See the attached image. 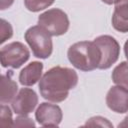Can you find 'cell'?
Instances as JSON below:
<instances>
[{"mask_svg": "<svg viewBox=\"0 0 128 128\" xmlns=\"http://www.w3.org/2000/svg\"><path fill=\"white\" fill-rule=\"evenodd\" d=\"M78 83L77 73L68 67L56 66L49 69L40 79L39 90L41 96L51 102L64 101L71 89Z\"/></svg>", "mask_w": 128, "mask_h": 128, "instance_id": "obj_1", "label": "cell"}, {"mask_svg": "<svg viewBox=\"0 0 128 128\" xmlns=\"http://www.w3.org/2000/svg\"><path fill=\"white\" fill-rule=\"evenodd\" d=\"M68 59L74 67L82 71H91L99 67L101 51L94 41H80L68 49Z\"/></svg>", "mask_w": 128, "mask_h": 128, "instance_id": "obj_2", "label": "cell"}, {"mask_svg": "<svg viewBox=\"0 0 128 128\" xmlns=\"http://www.w3.org/2000/svg\"><path fill=\"white\" fill-rule=\"evenodd\" d=\"M25 40L37 58H48L52 53L51 35L40 25L32 26L25 32Z\"/></svg>", "mask_w": 128, "mask_h": 128, "instance_id": "obj_3", "label": "cell"}, {"mask_svg": "<svg viewBox=\"0 0 128 128\" xmlns=\"http://www.w3.org/2000/svg\"><path fill=\"white\" fill-rule=\"evenodd\" d=\"M38 24L51 36H60L67 32L69 28V19L64 11L53 8L45 11L39 16Z\"/></svg>", "mask_w": 128, "mask_h": 128, "instance_id": "obj_4", "label": "cell"}, {"mask_svg": "<svg viewBox=\"0 0 128 128\" xmlns=\"http://www.w3.org/2000/svg\"><path fill=\"white\" fill-rule=\"evenodd\" d=\"M29 56L28 48L21 42L9 43L0 52V60L3 67L19 68L29 59Z\"/></svg>", "mask_w": 128, "mask_h": 128, "instance_id": "obj_5", "label": "cell"}, {"mask_svg": "<svg viewBox=\"0 0 128 128\" xmlns=\"http://www.w3.org/2000/svg\"><path fill=\"white\" fill-rule=\"evenodd\" d=\"M94 42L101 51V61L99 69H108L114 64L119 57L120 46L118 42L109 35H101L94 39Z\"/></svg>", "mask_w": 128, "mask_h": 128, "instance_id": "obj_6", "label": "cell"}, {"mask_svg": "<svg viewBox=\"0 0 128 128\" xmlns=\"http://www.w3.org/2000/svg\"><path fill=\"white\" fill-rule=\"evenodd\" d=\"M62 110L56 104L41 103L36 110L35 117L37 122L44 127H57L62 120Z\"/></svg>", "mask_w": 128, "mask_h": 128, "instance_id": "obj_7", "label": "cell"}, {"mask_svg": "<svg viewBox=\"0 0 128 128\" xmlns=\"http://www.w3.org/2000/svg\"><path fill=\"white\" fill-rule=\"evenodd\" d=\"M38 103V97L34 90L22 88L12 101V109L18 115L31 113Z\"/></svg>", "mask_w": 128, "mask_h": 128, "instance_id": "obj_8", "label": "cell"}, {"mask_svg": "<svg viewBox=\"0 0 128 128\" xmlns=\"http://www.w3.org/2000/svg\"><path fill=\"white\" fill-rule=\"evenodd\" d=\"M107 106L116 113H125L128 111V90L119 85L109 89L106 95Z\"/></svg>", "mask_w": 128, "mask_h": 128, "instance_id": "obj_9", "label": "cell"}, {"mask_svg": "<svg viewBox=\"0 0 128 128\" xmlns=\"http://www.w3.org/2000/svg\"><path fill=\"white\" fill-rule=\"evenodd\" d=\"M112 25L119 32H128V0H117L115 2Z\"/></svg>", "mask_w": 128, "mask_h": 128, "instance_id": "obj_10", "label": "cell"}, {"mask_svg": "<svg viewBox=\"0 0 128 128\" xmlns=\"http://www.w3.org/2000/svg\"><path fill=\"white\" fill-rule=\"evenodd\" d=\"M43 64L41 62H31L24 67L19 74V81L24 86H32L41 79Z\"/></svg>", "mask_w": 128, "mask_h": 128, "instance_id": "obj_11", "label": "cell"}, {"mask_svg": "<svg viewBox=\"0 0 128 128\" xmlns=\"http://www.w3.org/2000/svg\"><path fill=\"white\" fill-rule=\"evenodd\" d=\"M11 71L8 74H4L1 76V93H0V101L2 104L12 102L16 96V92L18 90L17 83L11 77Z\"/></svg>", "mask_w": 128, "mask_h": 128, "instance_id": "obj_12", "label": "cell"}, {"mask_svg": "<svg viewBox=\"0 0 128 128\" xmlns=\"http://www.w3.org/2000/svg\"><path fill=\"white\" fill-rule=\"evenodd\" d=\"M112 80L115 84L128 90V62H121L114 68Z\"/></svg>", "mask_w": 128, "mask_h": 128, "instance_id": "obj_13", "label": "cell"}, {"mask_svg": "<svg viewBox=\"0 0 128 128\" xmlns=\"http://www.w3.org/2000/svg\"><path fill=\"white\" fill-rule=\"evenodd\" d=\"M14 127L12 113L8 106L2 104L0 108V128H10Z\"/></svg>", "mask_w": 128, "mask_h": 128, "instance_id": "obj_14", "label": "cell"}, {"mask_svg": "<svg viewBox=\"0 0 128 128\" xmlns=\"http://www.w3.org/2000/svg\"><path fill=\"white\" fill-rule=\"evenodd\" d=\"M54 0H24V4L29 11L38 12L52 5Z\"/></svg>", "mask_w": 128, "mask_h": 128, "instance_id": "obj_15", "label": "cell"}, {"mask_svg": "<svg viewBox=\"0 0 128 128\" xmlns=\"http://www.w3.org/2000/svg\"><path fill=\"white\" fill-rule=\"evenodd\" d=\"M84 126H90V127H95V126H99V127H112V124L103 117L100 116H96V117H92L90 118L85 124Z\"/></svg>", "mask_w": 128, "mask_h": 128, "instance_id": "obj_16", "label": "cell"}, {"mask_svg": "<svg viewBox=\"0 0 128 128\" xmlns=\"http://www.w3.org/2000/svg\"><path fill=\"white\" fill-rule=\"evenodd\" d=\"M0 34H1L0 43H3L7 39L11 38V36L13 34V30H12V27H11L10 23H8L4 19H1V33Z\"/></svg>", "mask_w": 128, "mask_h": 128, "instance_id": "obj_17", "label": "cell"}, {"mask_svg": "<svg viewBox=\"0 0 128 128\" xmlns=\"http://www.w3.org/2000/svg\"><path fill=\"white\" fill-rule=\"evenodd\" d=\"M14 127H35V123L26 115H20L15 119Z\"/></svg>", "mask_w": 128, "mask_h": 128, "instance_id": "obj_18", "label": "cell"}, {"mask_svg": "<svg viewBox=\"0 0 128 128\" xmlns=\"http://www.w3.org/2000/svg\"><path fill=\"white\" fill-rule=\"evenodd\" d=\"M13 2H14V0H1V4H0L1 10H5V9L9 8L13 4Z\"/></svg>", "mask_w": 128, "mask_h": 128, "instance_id": "obj_19", "label": "cell"}, {"mask_svg": "<svg viewBox=\"0 0 128 128\" xmlns=\"http://www.w3.org/2000/svg\"><path fill=\"white\" fill-rule=\"evenodd\" d=\"M118 127H128V115L124 118V120L121 123H119Z\"/></svg>", "mask_w": 128, "mask_h": 128, "instance_id": "obj_20", "label": "cell"}, {"mask_svg": "<svg viewBox=\"0 0 128 128\" xmlns=\"http://www.w3.org/2000/svg\"><path fill=\"white\" fill-rule=\"evenodd\" d=\"M124 52H125V56H126V58L128 60V40L124 44Z\"/></svg>", "mask_w": 128, "mask_h": 128, "instance_id": "obj_21", "label": "cell"}, {"mask_svg": "<svg viewBox=\"0 0 128 128\" xmlns=\"http://www.w3.org/2000/svg\"><path fill=\"white\" fill-rule=\"evenodd\" d=\"M102 2H104V3H106V4H108V5H110V4H113V3H115L117 0H101Z\"/></svg>", "mask_w": 128, "mask_h": 128, "instance_id": "obj_22", "label": "cell"}]
</instances>
